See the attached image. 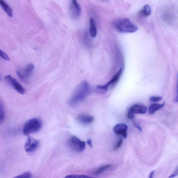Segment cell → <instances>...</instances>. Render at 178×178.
<instances>
[{
    "mask_svg": "<svg viewBox=\"0 0 178 178\" xmlns=\"http://www.w3.org/2000/svg\"><path fill=\"white\" fill-rule=\"evenodd\" d=\"M0 4L1 6L6 14L9 16L12 17L13 13L11 8L3 0H0Z\"/></svg>",
    "mask_w": 178,
    "mask_h": 178,
    "instance_id": "4fadbf2b",
    "label": "cell"
},
{
    "mask_svg": "<svg viewBox=\"0 0 178 178\" xmlns=\"http://www.w3.org/2000/svg\"><path fill=\"white\" fill-rule=\"evenodd\" d=\"M31 173L30 171H26L24 173H23L15 177V178H31L32 177Z\"/></svg>",
    "mask_w": 178,
    "mask_h": 178,
    "instance_id": "d6986e66",
    "label": "cell"
},
{
    "mask_svg": "<svg viewBox=\"0 0 178 178\" xmlns=\"http://www.w3.org/2000/svg\"><path fill=\"white\" fill-rule=\"evenodd\" d=\"M150 101L153 102H157L162 100V97H153L150 98Z\"/></svg>",
    "mask_w": 178,
    "mask_h": 178,
    "instance_id": "603a6c76",
    "label": "cell"
},
{
    "mask_svg": "<svg viewBox=\"0 0 178 178\" xmlns=\"http://www.w3.org/2000/svg\"><path fill=\"white\" fill-rule=\"evenodd\" d=\"M34 67L33 64H29L25 67L18 69L16 71V74L22 81L27 82L31 77Z\"/></svg>",
    "mask_w": 178,
    "mask_h": 178,
    "instance_id": "277c9868",
    "label": "cell"
},
{
    "mask_svg": "<svg viewBox=\"0 0 178 178\" xmlns=\"http://www.w3.org/2000/svg\"><path fill=\"white\" fill-rule=\"evenodd\" d=\"M42 122L38 118H33L28 120L25 123L23 128V132L27 136L38 132L42 127Z\"/></svg>",
    "mask_w": 178,
    "mask_h": 178,
    "instance_id": "3957f363",
    "label": "cell"
},
{
    "mask_svg": "<svg viewBox=\"0 0 178 178\" xmlns=\"http://www.w3.org/2000/svg\"><path fill=\"white\" fill-rule=\"evenodd\" d=\"M68 144L71 149L77 152H81L85 149L86 143L75 136H72L68 141Z\"/></svg>",
    "mask_w": 178,
    "mask_h": 178,
    "instance_id": "5b68a950",
    "label": "cell"
},
{
    "mask_svg": "<svg viewBox=\"0 0 178 178\" xmlns=\"http://www.w3.org/2000/svg\"><path fill=\"white\" fill-rule=\"evenodd\" d=\"M90 32L91 35L92 37H96L97 34V30L95 25V22L93 18H91L90 20Z\"/></svg>",
    "mask_w": 178,
    "mask_h": 178,
    "instance_id": "9a60e30c",
    "label": "cell"
},
{
    "mask_svg": "<svg viewBox=\"0 0 178 178\" xmlns=\"http://www.w3.org/2000/svg\"><path fill=\"white\" fill-rule=\"evenodd\" d=\"M165 103L162 104H153L150 105L149 108V114H153L156 113V112L162 108L164 105Z\"/></svg>",
    "mask_w": 178,
    "mask_h": 178,
    "instance_id": "2e32d148",
    "label": "cell"
},
{
    "mask_svg": "<svg viewBox=\"0 0 178 178\" xmlns=\"http://www.w3.org/2000/svg\"><path fill=\"white\" fill-rule=\"evenodd\" d=\"M178 81H177V92H176V97L175 99L174 102L175 103H178Z\"/></svg>",
    "mask_w": 178,
    "mask_h": 178,
    "instance_id": "484cf974",
    "label": "cell"
},
{
    "mask_svg": "<svg viewBox=\"0 0 178 178\" xmlns=\"http://www.w3.org/2000/svg\"><path fill=\"white\" fill-rule=\"evenodd\" d=\"M69 9L70 14L72 18L77 19L80 17L81 14V9L77 0H71Z\"/></svg>",
    "mask_w": 178,
    "mask_h": 178,
    "instance_id": "9c48e42d",
    "label": "cell"
},
{
    "mask_svg": "<svg viewBox=\"0 0 178 178\" xmlns=\"http://www.w3.org/2000/svg\"><path fill=\"white\" fill-rule=\"evenodd\" d=\"M78 120L80 122L85 124H90L94 121L93 116L89 115H81L77 117Z\"/></svg>",
    "mask_w": 178,
    "mask_h": 178,
    "instance_id": "7c38bea8",
    "label": "cell"
},
{
    "mask_svg": "<svg viewBox=\"0 0 178 178\" xmlns=\"http://www.w3.org/2000/svg\"><path fill=\"white\" fill-rule=\"evenodd\" d=\"M134 114H144L146 113L147 108L142 105L136 104L131 107L130 109Z\"/></svg>",
    "mask_w": 178,
    "mask_h": 178,
    "instance_id": "8fae6325",
    "label": "cell"
},
{
    "mask_svg": "<svg viewBox=\"0 0 178 178\" xmlns=\"http://www.w3.org/2000/svg\"><path fill=\"white\" fill-rule=\"evenodd\" d=\"M151 12L150 6L147 4L145 5L143 9L138 12V15L141 17H147L151 14Z\"/></svg>",
    "mask_w": 178,
    "mask_h": 178,
    "instance_id": "5bb4252c",
    "label": "cell"
},
{
    "mask_svg": "<svg viewBox=\"0 0 178 178\" xmlns=\"http://www.w3.org/2000/svg\"><path fill=\"white\" fill-rule=\"evenodd\" d=\"M123 69L120 68L117 73L115 75L114 77L112 78L111 80L108 81V83L104 85L98 86L97 88L98 90L101 91V93L104 94L106 93L107 91L108 87L112 84H113L117 82L119 79H120V76L122 73Z\"/></svg>",
    "mask_w": 178,
    "mask_h": 178,
    "instance_id": "52a82bcc",
    "label": "cell"
},
{
    "mask_svg": "<svg viewBox=\"0 0 178 178\" xmlns=\"http://www.w3.org/2000/svg\"><path fill=\"white\" fill-rule=\"evenodd\" d=\"M128 117L130 119H132L134 118V114L130 109L128 112Z\"/></svg>",
    "mask_w": 178,
    "mask_h": 178,
    "instance_id": "cb8c5ba5",
    "label": "cell"
},
{
    "mask_svg": "<svg viewBox=\"0 0 178 178\" xmlns=\"http://www.w3.org/2000/svg\"><path fill=\"white\" fill-rule=\"evenodd\" d=\"M0 114H1L0 122H1V123H2L4 119L5 114L4 106H3L1 101V104H0Z\"/></svg>",
    "mask_w": 178,
    "mask_h": 178,
    "instance_id": "ac0fdd59",
    "label": "cell"
},
{
    "mask_svg": "<svg viewBox=\"0 0 178 178\" xmlns=\"http://www.w3.org/2000/svg\"><path fill=\"white\" fill-rule=\"evenodd\" d=\"M128 127L126 125L124 124H117L113 127L114 132L117 135H121L125 138L127 137V131Z\"/></svg>",
    "mask_w": 178,
    "mask_h": 178,
    "instance_id": "30bf717a",
    "label": "cell"
},
{
    "mask_svg": "<svg viewBox=\"0 0 178 178\" xmlns=\"http://www.w3.org/2000/svg\"><path fill=\"white\" fill-rule=\"evenodd\" d=\"M90 177L85 175H81L72 174L68 175L65 176V178H87Z\"/></svg>",
    "mask_w": 178,
    "mask_h": 178,
    "instance_id": "ffe728a7",
    "label": "cell"
},
{
    "mask_svg": "<svg viewBox=\"0 0 178 178\" xmlns=\"http://www.w3.org/2000/svg\"><path fill=\"white\" fill-rule=\"evenodd\" d=\"M178 175V167L176 169L174 173L169 177V178H172Z\"/></svg>",
    "mask_w": 178,
    "mask_h": 178,
    "instance_id": "d4e9b609",
    "label": "cell"
},
{
    "mask_svg": "<svg viewBox=\"0 0 178 178\" xmlns=\"http://www.w3.org/2000/svg\"><path fill=\"white\" fill-rule=\"evenodd\" d=\"M39 141L30 136H29L26 141L25 149L26 152L32 153L33 152L39 147Z\"/></svg>",
    "mask_w": 178,
    "mask_h": 178,
    "instance_id": "ba28073f",
    "label": "cell"
},
{
    "mask_svg": "<svg viewBox=\"0 0 178 178\" xmlns=\"http://www.w3.org/2000/svg\"><path fill=\"white\" fill-rule=\"evenodd\" d=\"M5 78L6 81L18 93L22 95L25 94V89L14 78L8 75H6Z\"/></svg>",
    "mask_w": 178,
    "mask_h": 178,
    "instance_id": "8992f818",
    "label": "cell"
},
{
    "mask_svg": "<svg viewBox=\"0 0 178 178\" xmlns=\"http://www.w3.org/2000/svg\"><path fill=\"white\" fill-rule=\"evenodd\" d=\"M113 165L111 164H108L104 166L103 167H101L100 168H99L95 172V174L97 175H98L103 173L105 172L109 169Z\"/></svg>",
    "mask_w": 178,
    "mask_h": 178,
    "instance_id": "e0dca14e",
    "label": "cell"
},
{
    "mask_svg": "<svg viewBox=\"0 0 178 178\" xmlns=\"http://www.w3.org/2000/svg\"><path fill=\"white\" fill-rule=\"evenodd\" d=\"M113 25L117 31L121 32L131 33L136 32L138 29L137 26L127 18L117 19L114 22Z\"/></svg>",
    "mask_w": 178,
    "mask_h": 178,
    "instance_id": "7a4b0ae2",
    "label": "cell"
},
{
    "mask_svg": "<svg viewBox=\"0 0 178 178\" xmlns=\"http://www.w3.org/2000/svg\"><path fill=\"white\" fill-rule=\"evenodd\" d=\"M134 125H135V126L140 131H142L141 128L140 126V125H138L136 123H134Z\"/></svg>",
    "mask_w": 178,
    "mask_h": 178,
    "instance_id": "4316f807",
    "label": "cell"
},
{
    "mask_svg": "<svg viewBox=\"0 0 178 178\" xmlns=\"http://www.w3.org/2000/svg\"><path fill=\"white\" fill-rule=\"evenodd\" d=\"M89 85L87 81L81 82L75 88L73 94L69 99V105L74 107L81 103L87 97L89 93Z\"/></svg>",
    "mask_w": 178,
    "mask_h": 178,
    "instance_id": "6da1fadb",
    "label": "cell"
},
{
    "mask_svg": "<svg viewBox=\"0 0 178 178\" xmlns=\"http://www.w3.org/2000/svg\"><path fill=\"white\" fill-rule=\"evenodd\" d=\"M154 173V171H152V172L150 173L149 175V178H152L153 177Z\"/></svg>",
    "mask_w": 178,
    "mask_h": 178,
    "instance_id": "f1b7e54d",
    "label": "cell"
},
{
    "mask_svg": "<svg viewBox=\"0 0 178 178\" xmlns=\"http://www.w3.org/2000/svg\"><path fill=\"white\" fill-rule=\"evenodd\" d=\"M0 56L1 57L5 60L9 61L10 60V58L8 57V56L2 50H0Z\"/></svg>",
    "mask_w": 178,
    "mask_h": 178,
    "instance_id": "7402d4cb",
    "label": "cell"
},
{
    "mask_svg": "<svg viewBox=\"0 0 178 178\" xmlns=\"http://www.w3.org/2000/svg\"><path fill=\"white\" fill-rule=\"evenodd\" d=\"M123 137H121L118 140L116 144L115 145L114 147V150H116L119 149L123 143Z\"/></svg>",
    "mask_w": 178,
    "mask_h": 178,
    "instance_id": "44dd1931",
    "label": "cell"
},
{
    "mask_svg": "<svg viewBox=\"0 0 178 178\" xmlns=\"http://www.w3.org/2000/svg\"><path fill=\"white\" fill-rule=\"evenodd\" d=\"M87 143L88 144L89 146L91 147H92V142L91 139L88 140L87 142Z\"/></svg>",
    "mask_w": 178,
    "mask_h": 178,
    "instance_id": "83f0119b",
    "label": "cell"
}]
</instances>
